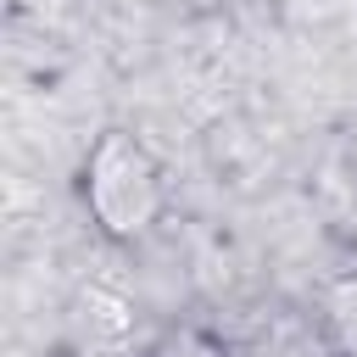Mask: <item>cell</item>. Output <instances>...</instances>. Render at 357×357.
Segmentation results:
<instances>
[{
  "mask_svg": "<svg viewBox=\"0 0 357 357\" xmlns=\"http://www.w3.org/2000/svg\"><path fill=\"white\" fill-rule=\"evenodd\" d=\"M78 201L89 212V223L128 245L139 234L156 229V218L167 212V178H162V162L151 156V145L128 128H106L84 167H78Z\"/></svg>",
  "mask_w": 357,
  "mask_h": 357,
  "instance_id": "cell-1",
  "label": "cell"
},
{
  "mask_svg": "<svg viewBox=\"0 0 357 357\" xmlns=\"http://www.w3.org/2000/svg\"><path fill=\"white\" fill-rule=\"evenodd\" d=\"M324 335L340 357H357V273L335 279L324 296Z\"/></svg>",
  "mask_w": 357,
  "mask_h": 357,
  "instance_id": "cell-2",
  "label": "cell"
},
{
  "mask_svg": "<svg viewBox=\"0 0 357 357\" xmlns=\"http://www.w3.org/2000/svg\"><path fill=\"white\" fill-rule=\"evenodd\" d=\"M151 357H223V346H218V335H206L195 324H178L151 346Z\"/></svg>",
  "mask_w": 357,
  "mask_h": 357,
  "instance_id": "cell-3",
  "label": "cell"
}]
</instances>
